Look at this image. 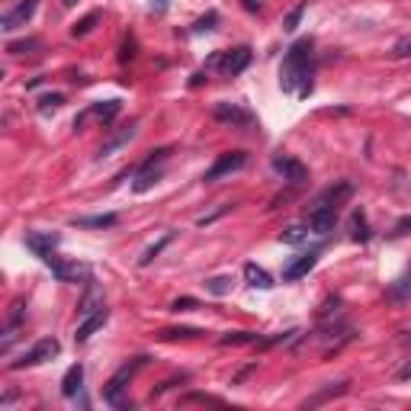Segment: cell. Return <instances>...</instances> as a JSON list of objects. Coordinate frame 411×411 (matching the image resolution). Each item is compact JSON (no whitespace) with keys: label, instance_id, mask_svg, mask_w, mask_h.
Here are the masks:
<instances>
[{"label":"cell","instance_id":"cell-1","mask_svg":"<svg viewBox=\"0 0 411 411\" xmlns=\"http://www.w3.org/2000/svg\"><path fill=\"white\" fill-rule=\"evenodd\" d=\"M280 87L299 100L312 94V39H299L290 46L280 68Z\"/></svg>","mask_w":411,"mask_h":411},{"label":"cell","instance_id":"cell-2","mask_svg":"<svg viewBox=\"0 0 411 411\" xmlns=\"http://www.w3.org/2000/svg\"><path fill=\"white\" fill-rule=\"evenodd\" d=\"M145 360H148V357H135V360H129L126 366H119V370L110 376V383L103 385V402L112 405V408H126V402H122V392L129 389L132 376H135L141 366H145Z\"/></svg>","mask_w":411,"mask_h":411},{"label":"cell","instance_id":"cell-3","mask_svg":"<svg viewBox=\"0 0 411 411\" xmlns=\"http://www.w3.org/2000/svg\"><path fill=\"white\" fill-rule=\"evenodd\" d=\"M248 65H251V48L238 46V48H232V52H215V55L206 61V71H219V74H225V77H238Z\"/></svg>","mask_w":411,"mask_h":411},{"label":"cell","instance_id":"cell-4","mask_svg":"<svg viewBox=\"0 0 411 411\" xmlns=\"http://www.w3.org/2000/svg\"><path fill=\"white\" fill-rule=\"evenodd\" d=\"M61 354V344H58L55 337H42V341H36V344L29 347L26 354L19 357V360H13L10 363V370H26V366H39V363H48L52 357Z\"/></svg>","mask_w":411,"mask_h":411},{"label":"cell","instance_id":"cell-5","mask_svg":"<svg viewBox=\"0 0 411 411\" xmlns=\"http://www.w3.org/2000/svg\"><path fill=\"white\" fill-rule=\"evenodd\" d=\"M42 261L52 267V273H55L61 283H81V280H90V267H84V263H74V261H61L55 251L46 254Z\"/></svg>","mask_w":411,"mask_h":411},{"label":"cell","instance_id":"cell-6","mask_svg":"<svg viewBox=\"0 0 411 411\" xmlns=\"http://www.w3.org/2000/svg\"><path fill=\"white\" fill-rule=\"evenodd\" d=\"M168 154H170V148H158V151H151V158L141 164V170H139V180H135V193H148L154 183L161 180V164L168 161Z\"/></svg>","mask_w":411,"mask_h":411},{"label":"cell","instance_id":"cell-7","mask_svg":"<svg viewBox=\"0 0 411 411\" xmlns=\"http://www.w3.org/2000/svg\"><path fill=\"white\" fill-rule=\"evenodd\" d=\"M244 164H248V154L244 151H225V154H219V161H215L212 168L206 170V183H215V180L228 177V174H234V170H241Z\"/></svg>","mask_w":411,"mask_h":411},{"label":"cell","instance_id":"cell-8","mask_svg":"<svg viewBox=\"0 0 411 411\" xmlns=\"http://www.w3.org/2000/svg\"><path fill=\"white\" fill-rule=\"evenodd\" d=\"M212 116L219 122H228V126H238V129H254L257 126V119H254L248 110H241V106H234V103H219L212 110Z\"/></svg>","mask_w":411,"mask_h":411},{"label":"cell","instance_id":"cell-9","mask_svg":"<svg viewBox=\"0 0 411 411\" xmlns=\"http://www.w3.org/2000/svg\"><path fill=\"white\" fill-rule=\"evenodd\" d=\"M337 222V209L334 206H325V203H315L308 209V228L315 234H328Z\"/></svg>","mask_w":411,"mask_h":411},{"label":"cell","instance_id":"cell-10","mask_svg":"<svg viewBox=\"0 0 411 411\" xmlns=\"http://www.w3.org/2000/svg\"><path fill=\"white\" fill-rule=\"evenodd\" d=\"M36 7H39V0H23L17 10H7V13L0 17V29H3V32H13V29L26 26L29 19H32V13H36Z\"/></svg>","mask_w":411,"mask_h":411},{"label":"cell","instance_id":"cell-11","mask_svg":"<svg viewBox=\"0 0 411 411\" xmlns=\"http://www.w3.org/2000/svg\"><path fill=\"white\" fill-rule=\"evenodd\" d=\"M273 170L280 174L283 180H290V183H305L308 180V168L302 164V161H296V158H290V154H283V158H273Z\"/></svg>","mask_w":411,"mask_h":411},{"label":"cell","instance_id":"cell-12","mask_svg":"<svg viewBox=\"0 0 411 411\" xmlns=\"http://www.w3.org/2000/svg\"><path fill=\"white\" fill-rule=\"evenodd\" d=\"M23 315H26V299H17L13 305H10L7 328H3V341H0V350H3V354L10 350V344H13V337H17V328H19V321H23Z\"/></svg>","mask_w":411,"mask_h":411},{"label":"cell","instance_id":"cell-13","mask_svg":"<svg viewBox=\"0 0 411 411\" xmlns=\"http://www.w3.org/2000/svg\"><path fill=\"white\" fill-rule=\"evenodd\" d=\"M106 318H110V312H106V308H97V312L84 315V321H81V325H77V331H74V341H77V344L90 341V334H97V331L106 325Z\"/></svg>","mask_w":411,"mask_h":411},{"label":"cell","instance_id":"cell-14","mask_svg":"<svg viewBox=\"0 0 411 411\" xmlns=\"http://www.w3.org/2000/svg\"><path fill=\"white\" fill-rule=\"evenodd\" d=\"M58 241H61V238H58V234H52V232H29L26 234V248L29 251H36L39 257H46V254H52L58 248Z\"/></svg>","mask_w":411,"mask_h":411},{"label":"cell","instance_id":"cell-15","mask_svg":"<svg viewBox=\"0 0 411 411\" xmlns=\"http://www.w3.org/2000/svg\"><path fill=\"white\" fill-rule=\"evenodd\" d=\"M350 197H354V187H350L347 180H341V183H334V187H328L325 193L315 199V203H325V206H334V209H341V206H344Z\"/></svg>","mask_w":411,"mask_h":411},{"label":"cell","instance_id":"cell-16","mask_svg":"<svg viewBox=\"0 0 411 411\" xmlns=\"http://www.w3.org/2000/svg\"><path fill=\"white\" fill-rule=\"evenodd\" d=\"M71 225H77V228H116V225H119V215L116 212L81 215V219H71Z\"/></svg>","mask_w":411,"mask_h":411},{"label":"cell","instance_id":"cell-17","mask_svg":"<svg viewBox=\"0 0 411 411\" xmlns=\"http://www.w3.org/2000/svg\"><path fill=\"white\" fill-rule=\"evenodd\" d=\"M315 261H318V251H308V254H302L299 261H292L286 270H283V280H302L312 267H315Z\"/></svg>","mask_w":411,"mask_h":411},{"label":"cell","instance_id":"cell-18","mask_svg":"<svg viewBox=\"0 0 411 411\" xmlns=\"http://www.w3.org/2000/svg\"><path fill=\"white\" fill-rule=\"evenodd\" d=\"M135 132H139V122H129V126H126V129H122L119 135H112V139L106 141V145H100L97 158H110V154H112L116 148H122V145H126L129 139H135Z\"/></svg>","mask_w":411,"mask_h":411},{"label":"cell","instance_id":"cell-19","mask_svg":"<svg viewBox=\"0 0 411 411\" xmlns=\"http://www.w3.org/2000/svg\"><path fill=\"white\" fill-rule=\"evenodd\" d=\"M81 383H84V366L74 363L65 373V379H61V395H65V399H74V395L81 392Z\"/></svg>","mask_w":411,"mask_h":411},{"label":"cell","instance_id":"cell-20","mask_svg":"<svg viewBox=\"0 0 411 411\" xmlns=\"http://www.w3.org/2000/svg\"><path fill=\"white\" fill-rule=\"evenodd\" d=\"M244 280H248V286H254V290H270L273 286V277L263 267H257V263H244Z\"/></svg>","mask_w":411,"mask_h":411},{"label":"cell","instance_id":"cell-21","mask_svg":"<svg viewBox=\"0 0 411 411\" xmlns=\"http://www.w3.org/2000/svg\"><path fill=\"white\" fill-rule=\"evenodd\" d=\"M119 110H122L119 100H106V103H97V106H90V110H87V116H94V119H100L103 126H110V122L119 116Z\"/></svg>","mask_w":411,"mask_h":411},{"label":"cell","instance_id":"cell-22","mask_svg":"<svg viewBox=\"0 0 411 411\" xmlns=\"http://www.w3.org/2000/svg\"><path fill=\"white\" fill-rule=\"evenodd\" d=\"M350 234H354V241H370V225H366L363 212H354V219H350Z\"/></svg>","mask_w":411,"mask_h":411},{"label":"cell","instance_id":"cell-23","mask_svg":"<svg viewBox=\"0 0 411 411\" xmlns=\"http://www.w3.org/2000/svg\"><path fill=\"white\" fill-rule=\"evenodd\" d=\"M232 277H209V280H206V290L212 292V296H228V292H232Z\"/></svg>","mask_w":411,"mask_h":411},{"label":"cell","instance_id":"cell-24","mask_svg":"<svg viewBox=\"0 0 411 411\" xmlns=\"http://www.w3.org/2000/svg\"><path fill=\"white\" fill-rule=\"evenodd\" d=\"M97 308H103V299L97 296V286H90L87 296L81 299V305H77V312H81V315H90V312H97Z\"/></svg>","mask_w":411,"mask_h":411},{"label":"cell","instance_id":"cell-25","mask_svg":"<svg viewBox=\"0 0 411 411\" xmlns=\"http://www.w3.org/2000/svg\"><path fill=\"white\" fill-rule=\"evenodd\" d=\"M39 48H42L39 39H19V42H10L7 52L10 55H26V52H39Z\"/></svg>","mask_w":411,"mask_h":411},{"label":"cell","instance_id":"cell-26","mask_svg":"<svg viewBox=\"0 0 411 411\" xmlns=\"http://www.w3.org/2000/svg\"><path fill=\"white\" fill-rule=\"evenodd\" d=\"M170 241H174V234H164V238H161V241H154V244H151V248H148V251L141 254V261H139V263H141V267H148V263L154 261V257H158V254L164 251V248H168Z\"/></svg>","mask_w":411,"mask_h":411},{"label":"cell","instance_id":"cell-27","mask_svg":"<svg viewBox=\"0 0 411 411\" xmlns=\"http://www.w3.org/2000/svg\"><path fill=\"white\" fill-rule=\"evenodd\" d=\"M219 344H222V347H232V344H257V334H254V331H234V334H225Z\"/></svg>","mask_w":411,"mask_h":411},{"label":"cell","instance_id":"cell-28","mask_svg":"<svg viewBox=\"0 0 411 411\" xmlns=\"http://www.w3.org/2000/svg\"><path fill=\"white\" fill-rule=\"evenodd\" d=\"M61 103H65V97H61V94H46L42 100H39V112H42V116H48V112L61 110Z\"/></svg>","mask_w":411,"mask_h":411},{"label":"cell","instance_id":"cell-29","mask_svg":"<svg viewBox=\"0 0 411 411\" xmlns=\"http://www.w3.org/2000/svg\"><path fill=\"white\" fill-rule=\"evenodd\" d=\"M305 10H308V3L305 0H302L299 7L292 10L290 17H286V23H283V29H286V32H296V29H299V23H302V17H305Z\"/></svg>","mask_w":411,"mask_h":411},{"label":"cell","instance_id":"cell-30","mask_svg":"<svg viewBox=\"0 0 411 411\" xmlns=\"http://www.w3.org/2000/svg\"><path fill=\"white\" fill-rule=\"evenodd\" d=\"M180 405H222V399H215V395H203V392H190L180 399Z\"/></svg>","mask_w":411,"mask_h":411},{"label":"cell","instance_id":"cell-31","mask_svg":"<svg viewBox=\"0 0 411 411\" xmlns=\"http://www.w3.org/2000/svg\"><path fill=\"white\" fill-rule=\"evenodd\" d=\"M97 19H100V13H97V10H94V13H87V17L81 19L74 29H71V36H74V39H77V36H87V32L97 26Z\"/></svg>","mask_w":411,"mask_h":411},{"label":"cell","instance_id":"cell-32","mask_svg":"<svg viewBox=\"0 0 411 411\" xmlns=\"http://www.w3.org/2000/svg\"><path fill=\"white\" fill-rule=\"evenodd\" d=\"M308 238V228H302V225H292V228H286V232L280 234V241H286V244H299V241H305Z\"/></svg>","mask_w":411,"mask_h":411},{"label":"cell","instance_id":"cell-33","mask_svg":"<svg viewBox=\"0 0 411 411\" xmlns=\"http://www.w3.org/2000/svg\"><path fill=\"white\" fill-rule=\"evenodd\" d=\"M347 392V383H337V385H331V389H325V392H318L315 399H308V405H321V402H328L331 395H344Z\"/></svg>","mask_w":411,"mask_h":411},{"label":"cell","instance_id":"cell-34","mask_svg":"<svg viewBox=\"0 0 411 411\" xmlns=\"http://www.w3.org/2000/svg\"><path fill=\"white\" fill-rule=\"evenodd\" d=\"M215 23H219V13H206L203 19L193 23V32H209V29H215Z\"/></svg>","mask_w":411,"mask_h":411},{"label":"cell","instance_id":"cell-35","mask_svg":"<svg viewBox=\"0 0 411 411\" xmlns=\"http://www.w3.org/2000/svg\"><path fill=\"white\" fill-rule=\"evenodd\" d=\"M197 334H199L197 328H168L161 337H164V341H174V337H197Z\"/></svg>","mask_w":411,"mask_h":411},{"label":"cell","instance_id":"cell-36","mask_svg":"<svg viewBox=\"0 0 411 411\" xmlns=\"http://www.w3.org/2000/svg\"><path fill=\"white\" fill-rule=\"evenodd\" d=\"M392 55H395V58H408V55H411V36H408V39H399V42H395Z\"/></svg>","mask_w":411,"mask_h":411},{"label":"cell","instance_id":"cell-37","mask_svg":"<svg viewBox=\"0 0 411 411\" xmlns=\"http://www.w3.org/2000/svg\"><path fill=\"white\" fill-rule=\"evenodd\" d=\"M199 302L197 299H190V296H183V299H177L174 305H170V312H190V308H197Z\"/></svg>","mask_w":411,"mask_h":411},{"label":"cell","instance_id":"cell-38","mask_svg":"<svg viewBox=\"0 0 411 411\" xmlns=\"http://www.w3.org/2000/svg\"><path fill=\"white\" fill-rule=\"evenodd\" d=\"M405 228H411V219H402V222L395 225V234H405Z\"/></svg>","mask_w":411,"mask_h":411},{"label":"cell","instance_id":"cell-39","mask_svg":"<svg viewBox=\"0 0 411 411\" xmlns=\"http://www.w3.org/2000/svg\"><path fill=\"white\" fill-rule=\"evenodd\" d=\"M399 379H411V363H408V366H402V370H399Z\"/></svg>","mask_w":411,"mask_h":411},{"label":"cell","instance_id":"cell-40","mask_svg":"<svg viewBox=\"0 0 411 411\" xmlns=\"http://www.w3.org/2000/svg\"><path fill=\"white\" fill-rule=\"evenodd\" d=\"M61 3H65V7H74V3H77V0H61Z\"/></svg>","mask_w":411,"mask_h":411}]
</instances>
